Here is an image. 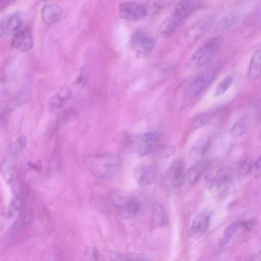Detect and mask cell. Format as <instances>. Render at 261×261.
<instances>
[{"label":"cell","instance_id":"obj_1","mask_svg":"<svg viewBox=\"0 0 261 261\" xmlns=\"http://www.w3.org/2000/svg\"><path fill=\"white\" fill-rule=\"evenodd\" d=\"M121 162L119 157L112 153L90 156L86 159V165L89 171L99 178H107L119 170Z\"/></svg>","mask_w":261,"mask_h":261},{"label":"cell","instance_id":"obj_2","mask_svg":"<svg viewBox=\"0 0 261 261\" xmlns=\"http://www.w3.org/2000/svg\"><path fill=\"white\" fill-rule=\"evenodd\" d=\"M223 43L222 36H217L199 47L192 56L190 61L196 67L207 63L220 49Z\"/></svg>","mask_w":261,"mask_h":261},{"label":"cell","instance_id":"obj_3","mask_svg":"<svg viewBox=\"0 0 261 261\" xmlns=\"http://www.w3.org/2000/svg\"><path fill=\"white\" fill-rule=\"evenodd\" d=\"M214 20L215 16L213 15L208 14L197 20L186 32V42L191 44L200 39L208 32Z\"/></svg>","mask_w":261,"mask_h":261},{"label":"cell","instance_id":"obj_4","mask_svg":"<svg viewBox=\"0 0 261 261\" xmlns=\"http://www.w3.org/2000/svg\"><path fill=\"white\" fill-rule=\"evenodd\" d=\"M185 164L180 159L173 161L167 170L164 179L165 188L173 190L179 187L185 177Z\"/></svg>","mask_w":261,"mask_h":261},{"label":"cell","instance_id":"obj_5","mask_svg":"<svg viewBox=\"0 0 261 261\" xmlns=\"http://www.w3.org/2000/svg\"><path fill=\"white\" fill-rule=\"evenodd\" d=\"M119 14L124 20L136 21L144 18L147 12L143 5L134 1H126L119 4Z\"/></svg>","mask_w":261,"mask_h":261},{"label":"cell","instance_id":"obj_6","mask_svg":"<svg viewBox=\"0 0 261 261\" xmlns=\"http://www.w3.org/2000/svg\"><path fill=\"white\" fill-rule=\"evenodd\" d=\"M131 42L143 55L150 54L155 45V39L142 29H138L133 34Z\"/></svg>","mask_w":261,"mask_h":261},{"label":"cell","instance_id":"obj_7","mask_svg":"<svg viewBox=\"0 0 261 261\" xmlns=\"http://www.w3.org/2000/svg\"><path fill=\"white\" fill-rule=\"evenodd\" d=\"M160 140V136L154 132L146 133L140 137H137L135 140L137 150L140 155H146L155 152Z\"/></svg>","mask_w":261,"mask_h":261},{"label":"cell","instance_id":"obj_8","mask_svg":"<svg viewBox=\"0 0 261 261\" xmlns=\"http://www.w3.org/2000/svg\"><path fill=\"white\" fill-rule=\"evenodd\" d=\"M133 175L138 184L142 187H146L154 182L157 173L152 165L140 164L134 168Z\"/></svg>","mask_w":261,"mask_h":261},{"label":"cell","instance_id":"obj_9","mask_svg":"<svg viewBox=\"0 0 261 261\" xmlns=\"http://www.w3.org/2000/svg\"><path fill=\"white\" fill-rule=\"evenodd\" d=\"M211 213L208 211L200 212L194 219L189 229V236L193 239L201 237L208 228Z\"/></svg>","mask_w":261,"mask_h":261},{"label":"cell","instance_id":"obj_10","mask_svg":"<svg viewBox=\"0 0 261 261\" xmlns=\"http://www.w3.org/2000/svg\"><path fill=\"white\" fill-rule=\"evenodd\" d=\"M210 80V74L207 73L198 76L187 89L184 95V100H191L199 96L207 86Z\"/></svg>","mask_w":261,"mask_h":261},{"label":"cell","instance_id":"obj_11","mask_svg":"<svg viewBox=\"0 0 261 261\" xmlns=\"http://www.w3.org/2000/svg\"><path fill=\"white\" fill-rule=\"evenodd\" d=\"M196 8L195 0H180L175 4L171 14L181 22L189 17Z\"/></svg>","mask_w":261,"mask_h":261},{"label":"cell","instance_id":"obj_12","mask_svg":"<svg viewBox=\"0 0 261 261\" xmlns=\"http://www.w3.org/2000/svg\"><path fill=\"white\" fill-rule=\"evenodd\" d=\"M12 45L22 51L29 50L33 46V38L30 30L24 28L18 31L12 40Z\"/></svg>","mask_w":261,"mask_h":261},{"label":"cell","instance_id":"obj_13","mask_svg":"<svg viewBox=\"0 0 261 261\" xmlns=\"http://www.w3.org/2000/svg\"><path fill=\"white\" fill-rule=\"evenodd\" d=\"M62 14L61 8L53 4L45 5L41 10L43 21L47 24H53L59 20Z\"/></svg>","mask_w":261,"mask_h":261},{"label":"cell","instance_id":"obj_14","mask_svg":"<svg viewBox=\"0 0 261 261\" xmlns=\"http://www.w3.org/2000/svg\"><path fill=\"white\" fill-rule=\"evenodd\" d=\"M207 138H202L198 140L192 146L189 152V158L194 162L201 160L209 147Z\"/></svg>","mask_w":261,"mask_h":261},{"label":"cell","instance_id":"obj_15","mask_svg":"<svg viewBox=\"0 0 261 261\" xmlns=\"http://www.w3.org/2000/svg\"><path fill=\"white\" fill-rule=\"evenodd\" d=\"M247 76L251 81L258 80L261 77V48L256 49L252 54Z\"/></svg>","mask_w":261,"mask_h":261},{"label":"cell","instance_id":"obj_16","mask_svg":"<svg viewBox=\"0 0 261 261\" xmlns=\"http://www.w3.org/2000/svg\"><path fill=\"white\" fill-rule=\"evenodd\" d=\"M209 164L206 160L196 162L186 172L185 178L189 182H194L205 172Z\"/></svg>","mask_w":261,"mask_h":261},{"label":"cell","instance_id":"obj_17","mask_svg":"<svg viewBox=\"0 0 261 261\" xmlns=\"http://www.w3.org/2000/svg\"><path fill=\"white\" fill-rule=\"evenodd\" d=\"M111 203L118 210L125 205L133 198L129 193L120 189H113L109 194Z\"/></svg>","mask_w":261,"mask_h":261},{"label":"cell","instance_id":"obj_18","mask_svg":"<svg viewBox=\"0 0 261 261\" xmlns=\"http://www.w3.org/2000/svg\"><path fill=\"white\" fill-rule=\"evenodd\" d=\"M152 221L155 227H165L168 224L167 213L160 204L155 203L152 206Z\"/></svg>","mask_w":261,"mask_h":261},{"label":"cell","instance_id":"obj_19","mask_svg":"<svg viewBox=\"0 0 261 261\" xmlns=\"http://www.w3.org/2000/svg\"><path fill=\"white\" fill-rule=\"evenodd\" d=\"M240 17L238 11H233L222 18L215 27L214 31L221 32L228 30L233 26Z\"/></svg>","mask_w":261,"mask_h":261},{"label":"cell","instance_id":"obj_20","mask_svg":"<svg viewBox=\"0 0 261 261\" xmlns=\"http://www.w3.org/2000/svg\"><path fill=\"white\" fill-rule=\"evenodd\" d=\"M217 113L216 110H213L197 115L191 121L189 129L191 130H193L204 126L215 117Z\"/></svg>","mask_w":261,"mask_h":261},{"label":"cell","instance_id":"obj_21","mask_svg":"<svg viewBox=\"0 0 261 261\" xmlns=\"http://www.w3.org/2000/svg\"><path fill=\"white\" fill-rule=\"evenodd\" d=\"M70 88H64L51 97L49 100V105L53 108H58L63 105L72 96Z\"/></svg>","mask_w":261,"mask_h":261},{"label":"cell","instance_id":"obj_22","mask_svg":"<svg viewBox=\"0 0 261 261\" xmlns=\"http://www.w3.org/2000/svg\"><path fill=\"white\" fill-rule=\"evenodd\" d=\"M140 202L137 199L133 198L124 207L118 211L122 217L128 219L137 215L140 210Z\"/></svg>","mask_w":261,"mask_h":261},{"label":"cell","instance_id":"obj_23","mask_svg":"<svg viewBox=\"0 0 261 261\" xmlns=\"http://www.w3.org/2000/svg\"><path fill=\"white\" fill-rule=\"evenodd\" d=\"M180 21L175 18L172 14L165 19L161 23L160 32L164 35H169L173 33L178 28Z\"/></svg>","mask_w":261,"mask_h":261},{"label":"cell","instance_id":"obj_24","mask_svg":"<svg viewBox=\"0 0 261 261\" xmlns=\"http://www.w3.org/2000/svg\"><path fill=\"white\" fill-rule=\"evenodd\" d=\"M230 184V179L227 176H223L215 182L211 187V192L212 194L216 197L221 196L227 190Z\"/></svg>","mask_w":261,"mask_h":261},{"label":"cell","instance_id":"obj_25","mask_svg":"<svg viewBox=\"0 0 261 261\" xmlns=\"http://www.w3.org/2000/svg\"><path fill=\"white\" fill-rule=\"evenodd\" d=\"M247 128V119L245 117H242L230 128V134L233 138H239L246 133Z\"/></svg>","mask_w":261,"mask_h":261},{"label":"cell","instance_id":"obj_26","mask_svg":"<svg viewBox=\"0 0 261 261\" xmlns=\"http://www.w3.org/2000/svg\"><path fill=\"white\" fill-rule=\"evenodd\" d=\"M233 82V78L231 76H227L223 79L217 86L214 92L215 97L223 95L230 87Z\"/></svg>","mask_w":261,"mask_h":261},{"label":"cell","instance_id":"obj_27","mask_svg":"<svg viewBox=\"0 0 261 261\" xmlns=\"http://www.w3.org/2000/svg\"><path fill=\"white\" fill-rule=\"evenodd\" d=\"M241 225L242 222L238 221L230 224L225 230L223 237L219 241L220 244L225 245L228 243Z\"/></svg>","mask_w":261,"mask_h":261},{"label":"cell","instance_id":"obj_28","mask_svg":"<svg viewBox=\"0 0 261 261\" xmlns=\"http://www.w3.org/2000/svg\"><path fill=\"white\" fill-rule=\"evenodd\" d=\"M253 162L250 159H246L242 161L238 169L237 176L239 178L242 179L251 173Z\"/></svg>","mask_w":261,"mask_h":261},{"label":"cell","instance_id":"obj_29","mask_svg":"<svg viewBox=\"0 0 261 261\" xmlns=\"http://www.w3.org/2000/svg\"><path fill=\"white\" fill-rule=\"evenodd\" d=\"M165 4V0H149L146 6L147 15L157 14L164 7Z\"/></svg>","mask_w":261,"mask_h":261},{"label":"cell","instance_id":"obj_30","mask_svg":"<svg viewBox=\"0 0 261 261\" xmlns=\"http://www.w3.org/2000/svg\"><path fill=\"white\" fill-rule=\"evenodd\" d=\"M1 173L5 180L9 182L12 177L13 172V165L12 162L9 160H6L1 165Z\"/></svg>","mask_w":261,"mask_h":261},{"label":"cell","instance_id":"obj_31","mask_svg":"<svg viewBox=\"0 0 261 261\" xmlns=\"http://www.w3.org/2000/svg\"><path fill=\"white\" fill-rule=\"evenodd\" d=\"M21 23V15L19 13L16 12L7 20V29L12 31L17 30Z\"/></svg>","mask_w":261,"mask_h":261},{"label":"cell","instance_id":"obj_32","mask_svg":"<svg viewBox=\"0 0 261 261\" xmlns=\"http://www.w3.org/2000/svg\"><path fill=\"white\" fill-rule=\"evenodd\" d=\"M84 257L86 259L91 260H99L100 257L98 250L94 247L86 248L84 253Z\"/></svg>","mask_w":261,"mask_h":261},{"label":"cell","instance_id":"obj_33","mask_svg":"<svg viewBox=\"0 0 261 261\" xmlns=\"http://www.w3.org/2000/svg\"><path fill=\"white\" fill-rule=\"evenodd\" d=\"M175 148L173 146H160L155 152L163 158H166L174 153Z\"/></svg>","mask_w":261,"mask_h":261},{"label":"cell","instance_id":"obj_34","mask_svg":"<svg viewBox=\"0 0 261 261\" xmlns=\"http://www.w3.org/2000/svg\"><path fill=\"white\" fill-rule=\"evenodd\" d=\"M251 173L256 178L261 176V155L253 164Z\"/></svg>","mask_w":261,"mask_h":261},{"label":"cell","instance_id":"obj_35","mask_svg":"<svg viewBox=\"0 0 261 261\" xmlns=\"http://www.w3.org/2000/svg\"><path fill=\"white\" fill-rule=\"evenodd\" d=\"M108 255L109 259L112 260H122L126 259L123 255L114 251H109L108 252Z\"/></svg>","mask_w":261,"mask_h":261},{"label":"cell","instance_id":"obj_36","mask_svg":"<svg viewBox=\"0 0 261 261\" xmlns=\"http://www.w3.org/2000/svg\"><path fill=\"white\" fill-rule=\"evenodd\" d=\"M27 140L24 136H20L17 139V144L20 150L24 149L27 145Z\"/></svg>","mask_w":261,"mask_h":261},{"label":"cell","instance_id":"obj_37","mask_svg":"<svg viewBox=\"0 0 261 261\" xmlns=\"http://www.w3.org/2000/svg\"><path fill=\"white\" fill-rule=\"evenodd\" d=\"M129 257L130 260H146L149 259L143 254L137 253H132Z\"/></svg>","mask_w":261,"mask_h":261},{"label":"cell","instance_id":"obj_38","mask_svg":"<svg viewBox=\"0 0 261 261\" xmlns=\"http://www.w3.org/2000/svg\"><path fill=\"white\" fill-rule=\"evenodd\" d=\"M7 30V20H2L1 22V28H0V34L1 36L5 33V31Z\"/></svg>","mask_w":261,"mask_h":261},{"label":"cell","instance_id":"obj_39","mask_svg":"<svg viewBox=\"0 0 261 261\" xmlns=\"http://www.w3.org/2000/svg\"><path fill=\"white\" fill-rule=\"evenodd\" d=\"M15 0H1V8H5L8 4Z\"/></svg>","mask_w":261,"mask_h":261},{"label":"cell","instance_id":"obj_40","mask_svg":"<svg viewBox=\"0 0 261 261\" xmlns=\"http://www.w3.org/2000/svg\"><path fill=\"white\" fill-rule=\"evenodd\" d=\"M29 165L32 168H35L36 170H39V168H40V167L39 166V165H37L34 163H30Z\"/></svg>","mask_w":261,"mask_h":261},{"label":"cell","instance_id":"obj_41","mask_svg":"<svg viewBox=\"0 0 261 261\" xmlns=\"http://www.w3.org/2000/svg\"><path fill=\"white\" fill-rule=\"evenodd\" d=\"M259 13L260 14H261V3L260 4H259V7H258V10Z\"/></svg>","mask_w":261,"mask_h":261}]
</instances>
